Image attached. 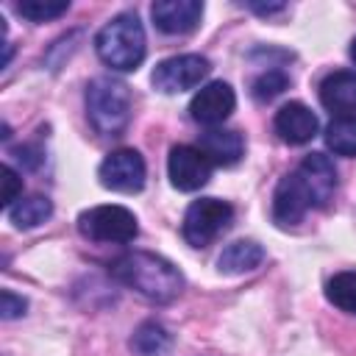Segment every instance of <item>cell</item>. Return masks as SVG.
<instances>
[{"label":"cell","instance_id":"cell-1","mask_svg":"<svg viewBox=\"0 0 356 356\" xmlns=\"http://www.w3.org/2000/svg\"><path fill=\"white\" fill-rule=\"evenodd\" d=\"M108 270L120 284L136 289L139 295H145L147 300H156V303H170L184 289L181 270L172 261H167L164 256H156L147 250L122 253L120 259L111 261Z\"/></svg>","mask_w":356,"mask_h":356},{"label":"cell","instance_id":"cell-2","mask_svg":"<svg viewBox=\"0 0 356 356\" xmlns=\"http://www.w3.org/2000/svg\"><path fill=\"white\" fill-rule=\"evenodd\" d=\"M95 50L100 61L111 70H120V72L136 70L147 53V39H145V28L139 17L131 11L117 14L95 36Z\"/></svg>","mask_w":356,"mask_h":356},{"label":"cell","instance_id":"cell-3","mask_svg":"<svg viewBox=\"0 0 356 356\" xmlns=\"http://www.w3.org/2000/svg\"><path fill=\"white\" fill-rule=\"evenodd\" d=\"M86 117L103 136H120L131 120V89L128 83L100 75L86 86Z\"/></svg>","mask_w":356,"mask_h":356},{"label":"cell","instance_id":"cell-4","mask_svg":"<svg viewBox=\"0 0 356 356\" xmlns=\"http://www.w3.org/2000/svg\"><path fill=\"white\" fill-rule=\"evenodd\" d=\"M78 231L81 236L92 242H134L139 234L136 217L131 209L108 203V206H92L78 214Z\"/></svg>","mask_w":356,"mask_h":356},{"label":"cell","instance_id":"cell-5","mask_svg":"<svg viewBox=\"0 0 356 356\" xmlns=\"http://www.w3.org/2000/svg\"><path fill=\"white\" fill-rule=\"evenodd\" d=\"M231 220H234L231 203L220 197H200L189 203L184 222H181V234L192 248H206L231 225Z\"/></svg>","mask_w":356,"mask_h":356},{"label":"cell","instance_id":"cell-6","mask_svg":"<svg viewBox=\"0 0 356 356\" xmlns=\"http://www.w3.org/2000/svg\"><path fill=\"white\" fill-rule=\"evenodd\" d=\"M211 64L206 56L197 53H181V56H170L164 61L156 64L153 70V86L159 92L175 95V92H186L200 86V81L209 75Z\"/></svg>","mask_w":356,"mask_h":356},{"label":"cell","instance_id":"cell-7","mask_svg":"<svg viewBox=\"0 0 356 356\" xmlns=\"http://www.w3.org/2000/svg\"><path fill=\"white\" fill-rule=\"evenodd\" d=\"M97 178L106 189L111 192H122V195H134L145 186V178H147V167H145V159L134 150V147H120V150H111L103 161H100V170H97Z\"/></svg>","mask_w":356,"mask_h":356},{"label":"cell","instance_id":"cell-8","mask_svg":"<svg viewBox=\"0 0 356 356\" xmlns=\"http://www.w3.org/2000/svg\"><path fill=\"white\" fill-rule=\"evenodd\" d=\"M211 167L214 164L195 145H175L170 150V159H167L170 184L181 192H195V189L206 186L211 178Z\"/></svg>","mask_w":356,"mask_h":356},{"label":"cell","instance_id":"cell-9","mask_svg":"<svg viewBox=\"0 0 356 356\" xmlns=\"http://www.w3.org/2000/svg\"><path fill=\"white\" fill-rule=\"evenodd\" d=\"M309 209H314V200L306 181L298 175V170L284 175L273 192V220L278 225H298Z\"/></svg>","mask_w":356,"mask_h":356},{"label":"cell","instance_id":"cell-10","mask_svg":"<svg viewBox=\"0 0 356 356\" xmlns=\"http://www.w3.org/2000/svg\"><path fill=\"white\" fill-rule=\"evenodd\" d=\"M234 106H236L234 89H231L225 81H211V83H206V86L192 97V103H189V117H192L195 122L211 128V125L225 122V120L231 117Z\"/></svg>","mask_w":356,"mask_h":356},{"label":"cell","instance_id":"cell-11","mask_svg":"<svg viewBox=\"0 0 356 356\" xmlns=\"http://www.w3.org/2000/svg\"><path fill=\"white\" fill-rule=\"evenodd\" d=\"M150 17L161 33L184 36L197 28L203 17V3L200 0H156L150 6Z\"/></svg>","mask_w":356,"mask_h":356},{"label":"cell","instance_id":"cell-12","mask_svg":"<svg viewBox=\"0 0 356 356\" xmlns=\"http://www.w3.org/2000/svg\"><path fill=\"white\" fill-rule=\"evenodd\" d=\"M273 125H275L278 139L286 142V145H306V142H312L314 134H317V117H314V111H312L309 106L298 103V100L284 103V106L275 111Z\"/></svg>","mask_w":356,"mask_h":356},{"label":"cell","instance_id":"cell-13","mask_svg":"<svg viewBox=\"0 0 356 356\" xmlns=\"http://www.w3.org/2000/svg\"><path fill=\"white\" fill-rule=\"evenodd\" d=\"M298 175L306 181L314 209H323L331 203V197L337 192V167L325 153H309L298 164Z\"/></svg>","mask_w":356,"mask_h":356},{"label":"cell","instance_id":"cell-14","mask_svg":"<svg viewBox=\"0 0 356 356\" xmlns=\"http://www.w3.org/2000/svg\"><path fill=\"white\" fill-rule=\"evenodd\" d=\"M320 103L334 111L337 117L356 111V72L350 70H337L323 78L320 83Z\"/></svg>","mask_w":356,"mask_h":356},{"label":"cell","instance_id":"cell-15","mask_svg":"<svg viewBox=\"0 0 356 356\" xmlns=\"http://www.w3.org/2000/svg\"><path fill=\"white\" fill-rule=\"evenodd\" d=\"M206 159L217 167H231L242 159L245 153V139L239 131H228V128H211L200 136V145H197Z\"/></svg>","mask_w":356,"mask_h":356},{"label":"cell","instance_id":"cell-16","mask_svg":"<svg viewBox=\"0 0 356 356\" xmlns=\"http://www.w3.org/2000/svg\"><path fill=\"white\" fill-rule=\"evenodd\" d=\"M261 261H264V248L253 239H239L222 248L217 259V270L225 275H242V273L256 270Z\"/></svg>","mask_w":356,"mask_h":356},{"label":"cell","instance_id":"cell-17","mask_svg":"<svg viewBox=\"0 0 356 356\" xmlns=\"http://www.w3.org/2000/svg\"><path fill=\"white\" fill-rule=\"evenodd\" d=\"M50 214H53V203H50L44 195L19 197V200L8 209V220L14 222V228H36V225H42Z\"/></svg>","mask_w":356,"mask_h":356},{"label":"cell","instance_id":"cell-18","mask_svg":"<svg viewBox=\"0 0 356 356\" xmlns=\"http://www.w3.org/2000/svg\"><path fill=\"white\" fill-rule=\"evenodd\" d=\"M170 331L161 325V323H156V320H147V323H142L136 331H134V337H131V348L139 353V356H161L167 348H170Z\"/></svg>","mask_w":356,"mask_h":356},{"label":"cell","instance_id":"cell-19","mask_svg":"<svg viewBox=\"0 0 356 356\" xmlns=\"http://www.w3.org/2000/svg\"><path fill=\"white\" fill-rule=\"evenodd\" d=\"M325 145L337 156H356V114L334 117L325 128Z\"/></svg>","mask_w":356,"mask_h":356},{"label":"cell","instance_id":"cell-20","mask_svg":"<svg viewBox=\"0 0 356 356\" xmlns=\"http://www.w3.org/2000/svg\"><path fill=\"white\" fill-rule=\"evenodd\" d=\"M325 298H328L337 309H342V312H348V314H356V270H342V273H337V275L325 284Z\"/></svg>","mask_w":356,"mask_h":356},{"label":"cell","instance_id":"cell-21","mask_svg":"<svg viewBox=\"0 0 356 356\" xmlns=\"http://www.w3.org/2000/svg\"><path fill=\"white\" fill-rule=\"evenodd\" d=\"M14 8L19 17H25L31 22H44V19H56V17L67 14L70 0H22Z\"/></svg>","mask_w":356,"mask_h":356},{"label":"cell","instance_id":"cell-22","mask_svg":"<svg viewBox=\"0 0 356 356\" xmlns=\"http://www.w3.org/2000/svg\"><path fill=\"white\" fill-rule=\"evenodd\" d=\"M286 83H289V78H286V72L284 70H264L261 75H256L253 78V83H250V92H253V97L256 100H273V97H278L284 89H286Z\"/></svg>","mask_w":356,"mask_h":356},{"label":"cell","instance_id":"cell-23","mask_svg":"<svg viewBox=\"0 0 356 356\" xmlns=\"http://www.w3.org/2000/svg\"><path fill=\"white\" fill-rule=\"evenodd\" d=\"M19 197H22V178L11 164H3V200H0L3 209L8 211Z\"/></svg>","mask_w":356,"mask_h":356},{"label":"cell","instance_id":"cell-24","mask_svg":"<svg viewBox=\"0 0 356 356\" xmlns=\"http://www.w3.org/2000/svg\"><path fill=\"white\" fill-rule=\"evenodd\" d=\"M25 309H28V300L22 295H14L11 289L0 292V314H3V320H14V317L25 314Z\"/></svg>","mask_w":356,"mask_h":356},{"label":"cell","instance_id":"cell-25","mask_svg":"<svg viewBox=\"0 0 356 356\" xmlns=\"http://www.w3.org/2000/svg\"><path fill=\"white\" fill-rule=\"evenodd\" d=\"M248 8L256 14H275V11H284L286 6L284 3H248Z\"/></svg>","mask_w":356,"mask_h":356},{"label":"cell","instance_id":"cell-26","mask_svg":"<svg viewBox=\"0 0 356 356\" xmlns=\"http://www.w3.org/2000/svg\"><path fill=\"white\" fill-rule=\"evenodd\" d=\"M350 58H353V64H356V39L350 42Z\"/></svg>","mask_w":356,"mask_h":356}]
</instances>
